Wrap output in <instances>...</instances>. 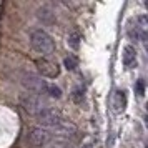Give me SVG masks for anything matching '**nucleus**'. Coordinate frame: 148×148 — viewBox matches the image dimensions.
<instances>
[{"label": "nucleus", "instance_id": "1", "mask_svg": "<svg viewBox=\"0 0 148 148\" xmlns=\"http://www.w3.org/2000/svg\"><path fill=\"white\" fill-rule=\"evenodd\" d=\"M30 47L34 48L37 53H40L42 57L47 58L48 55L53 53L55 42H53V38L50 37V34H47V32L42 30V28H37V30H34L32 35H30Z\"/></svg>", "mask_w": 148, "mask_h": 148}, {"label": "nucleus", "instance_id": "2", "mask_svg": "<svg viewBox=\"0 0 148 148\" xmlns=\"http://www.w3.org/2000/svg\"><path fill=\"white\" fill-rule=\"evenodd\" d=\"M63 120H65L63 115H62L57 108H52V107H47L43 112H40V113L37 115L38 127L45 128V130H52V128H55L57 125H60Z\"/></svg>", "mask_w": 148, "mask_h": 148}, {"label": "nucleus", "instance_id": "3", "mask_svg": "<svg viewBox=\"0 0 148 148\" xmlns=\"http://www.w3.org/2000/svg\"><path fill=\"white\" fill-rule=\"evenodd\" d=\"M22 83L27 90V93L37 95V97H42V95L47 93V82L42 80V77L35 73H25L22 77Z\"/></svg>", "mask_w": 148, "mask_h": 148}, {"label": "nucleus", "instance_id": "4", "mask_svg": "<svg viewBox=\"0 0 148 148\" xmlns=\"http://www.w3.org/2000/svg\"><path fill=\"white\" fill-rule=\"evenodd\" d=\"M20 105H22V108H23L27 113L35 115V116L48 107L47 101L43 100L42 97H37V95H32V93L20 95Z\"/></svg>", "mask_w": 148, "mask_h": 148}, {"label": "nucleus", "instance_id": "5", "mask_svg": "<svg viewBox=\"0 0 148 148\" xmlns=\"http://www.w3.org/2000/svg\"><path fill=\"white\" fill-rule=\"evenodd\" d=\"M50 140H52V135L48 130L42 127H34L27 136V145L28 148H45Z\"/></svg>", "mask_w": 148, "mask_h": 148}, {"label": "nucleus", "instance_id": "6", "mask_svg": "<svg viewBox=\"0 0 148 148\" xmlns=\"http://www.w3.org/2000/svg\"><path fill=\"white\" fill-rule=\"evenodd\" d=\"M35 65H37V70L42 77H47V78H57L60 75V65L57 63L52 58H37L35 60Z\"/></svg>", "mask_w": 148, "mask_h": 148}, {"label": "nucleus", "instance_id": "7", "mask_svg": "<svg viewBox=\"0 0 148 148\" xmlns=\"http://www.w3.org/2000/svg\"><path fill=\"white\" fill-rule=\"evenodd\" d=\"M50 132V135L52 136H55V138H62V140H67V138H72L75 133H77V127H75L72 121L68 120H63L60 123V125H57L55 128H52V130H48Z\"/></svg>", "mask_w": 148, "mask_h": 148}, {"label": "nucleus", "instance_id": "8", "mask_svg": "<svg viewBox=\"0 0 148 148\" xmlns=\"http://www.w3.org/2000/svg\"><path fill=\"white\" fill-rule=\"evenodd\" d=\"M121 58H123V65L125 67H128V68L136 67V48L133 45H125Z\"/></svg>", "mask_w": 148, "mask_h": 148}, {"label": "nucleus", "instance_id": "9", "mask_svg": "<svg viewBox=\"0 0 148 148\" xmlns=\"http://www.w3.org/2000/svg\"><path fill=\"white\" fill-rule=\"evenodd\" d=\"M113 107H115V112H123L125 107H127V95L123 90H118L115 92V97H113Z\"/></svg>", "mask_w": 148, "mask_h": 148}, {"label": "nucleus", "instance_id": "10", "mask_svg": "<svg viewBox=\"0 0 148 148\" xmlns=\"http://www.w3.org/2000/svg\"><path fill=\"white\" fill-rule=\"evenodd\" d=\"M80 40H82V35H80V32H78L77 28H73V30L68 34V37H67L68 47H72L73 50H78V47H80Z\"/></svg>", "mask_w": 148, "mask_h": 148}, {"label": "nucleus", "instance_id": "11", "mask_svg": "<svg viewBox=\"0 0 148 148\" xmlns=\"http://www.w3.org/2000/svg\"><path fill=\"white\" fill-rule=\"evenodd\" d=\"M63 65H65L67 70H75V68L78 67V60H77L75 55H67V57L63 58Z\"/></svg>", "mask_w": 148, "mask_h": 148}, {"label": "nucleus", "instance_id": "12", "mask_svg": "<svg viewBox=\"0 0 148 148\" xmlns=\"http://www.w3.org/2000/svg\"><path fill=\"white\" fill-rule=\"evenodd\" d=\"M72 98H73L75 103H82V101H83V98H85V90H83V88H80V87L73 88Z\"/></svg>", "mask_w": 148, "mask_h": 148}, {"label": "nucleus", "instance_id": "13", "mask_svg": "<svg viewBox=\"0 0 148 148\" xmlns=\"http://www.w3.org/2000/svg\"><path fill=\"white\" fill-rule=\"evenodd\" d=\"M47 93L52 97V98H60L62 97V90L55 85H47Z\"/></svg>", "mask_w": 148, "mask_h": 148}, {"label": "nucleus", "instance_id": "14", "mask_svg": "<svg viewBox=\"0 0 148 148\" xmlns=\"http://www.w3.org/2000/svg\"><path fill=\"white\" fill-rule=\"evenodd\" d=\"M135 92H136L138 95H143V93H145V82L141 80V78L136 82V83H135Z\"/></svg>", "mask_w": 148, "mask_h": 148}, {"label": "nucleus", "instance_id": "15", "mask_svg": "<svg viewBox=\"0 0 148 148\" xmlns=\"http://www.w3.org/2000/svg\"><path fill=\"white\" fill-rule=\"evenodd\" d=\"M93 138L92 136H85V140L82 141V147L80 148H93Z\"/></svg>", "mask_w": 148, "mask_h": 148}]
</instances>
